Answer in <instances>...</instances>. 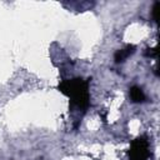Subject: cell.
Listing matches in <instances>:
<instances>
[{"instance_id":"6da1fadb","label":"cell","mask_w":160,"mask_h":160,"mask_svg":"<svg viewBox=\"0 0 160 160\" xmlns=\"http://www.w3.org/2000/svg\"><path fill=\"white\" fill-rule=\"evenodd\" d=\"M59 91L66 95L70 99V106L85 110L90 105V95H89V80H84L81 78L62 80L59 86Z\"/></svg>"},{"instance_id":"7a4b0ae2","label":"cell","mask_w":160,"mask_h":160,"mask_svg":"<svg viewBox=\"0 0 160 160\" xmlns=\"http://www.w3.org/2000/svg\"><path fill=\"white\" fill-rule=\"evenodd\" d=\"M150 156V150H149V141L146 138L141 136L135 139L129 149V158L130 160H148Z\"/></svg>"},{"instance_id":"3957f363","label":"cell","mask_w":160,"mask_h":160,"mask_svg":"<svg viewBox=\"0 0 160 160\" xmlns=\"http://www.w3.org/2000/svg\"><path fill=\"white\" fill-rule=\"evenodd\" d=\"M135 52V46L134 45H128L126 48L124 49H120L115 52L114 55V60L115 62H124L130 55H132Z\"/></svg>"},{"instance_id":"277c9868","label":"cell","mask_w":160,"mask_h":160,"mask_svg":"<svg viewBox=\"0 0 160 160\" xmlns=\"http://www.w3.org/2000/svg\"><path fill=\"white\" fill-rule=\"evenodd\" d=\"M129 94H130V99H131L134 102H142V101H145V99H146V96H145L142 89L139 88V86H132V88H130V92H129Z\"/></svg>"},{"instance_id":"5b68a950","label":"cell","mask_w":160,"mask_h":160,"mask_svg":"<svg viewBox=\"0 0 160 160\" xmlns=\"http://www.w3.org/2000/svg\"><path fill=\"white\" fill-rule=\"evenodd\" d=\"M160 10V2L159 1H156L155 4H154V6H152V9H151V14H152V19L158 22V11Z\"/></svg>"},{"instance_id":"8992f818","label":"cell","mask_w":160,"mask_h":160,"mask_svg":"<svg viewBox=\"0 0 160 160\" xmlns=\"http://www.w3.org/2000/svg\"><path fill=\"white\" fill-rule=\"evenodd\" d=\"M156 54H158V50L155 48L146 49V52H145V55L146 56H150V58H156Z\"/></svg>"}]
</instances>
